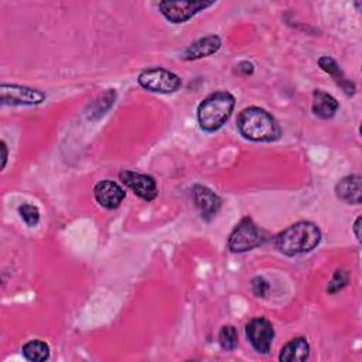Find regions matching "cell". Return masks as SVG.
<instances>
[{
	"label": "cell",
	"instance_id": "6da1fadb",
	"mask_svg": "<svg viewBox=\"0 0 362 362\" xmlns=\"http://www.w3.org/2000/svg\"><path fill=\"white\" fill-rule=\"evenodd\" d=\"M321 242L320 228L310 221H300L279 232L274 239V247L286 256L308 253Z\"/></svg>",
	"mask_w": 362,
	"mask_h": 362
},
{
	"label": "cell",
	"instance_id": "7a4b0ae2",
	"mask_svg": "<svg viewBox=\"0 0 362 362\" xmlns=\"http://www.w3.org/2000/svg\"><path fill=\"white\" fill-rule=\"evenodd\" d=\"M236 127L240 136L252 141H274L281 136L276 119L259 106L245 107L236 119Z\"/></svg>",
	"mask_w": 362,
	"mask_h": 362
},
{
	"label": "cell",
	"instance_id": "3957f363",
	"mask_svg": "<svg viewBox=\"0 0 362 362\" xmlns=\"http://www.w3.org/2000/svg\"><path fill=\"white\" fill-rule=\"evenodd\" d=\"M235 109V96L226 90H218L208 95L198 105L197 119L204 132L219 130L230 117Z\"/></svg>",
	"mask_w": 362,
	"mask_h": 362
},
{
	"label": "cell",
	"instance_id": "277c9868",
	"mask_svg": "<svg viewBox=\"0 0 362 362\" xmlns=\"http://www.w3.org/2000/svg\"><path fill=\"white\" fill-rule=\"evenodd\" d=\"M266 233L260 229L253 219L245 216L239 221V223L233 228L228 238V249L233 253L249 252L255 247L262 246L266 242Z\"/></svg>",
	"mask_w": 362,
	"mask_h": 362
},
{
	"label": "cell",
	"instance_id": "5b68a950",
	"mask_svg": "<svg viewBox=\"0 0 362 362\" xmlns=\"http://www.w3.org/2000/svg\"><path fill=\"white\" fill-rule=\"evenodd\" d=\"M137 82L141 88L154 93H173L182 85L181 78L161 66H153L141 71L137 76Z\"/></svg>",
	"mask_w": 362,
	"mask_h": 362
},
{
	"label": "cell",
	"instance_id": "8992f818",
	"mask_svg": "<svg viewBox=\"0 0 362 362\" xmlns=\"http://www.w3.org/2000/svg\"><path fill=\"white\" fill-rule=\"evenodd\" d=\"M215 1H160V13L173 24H181L197 13L214 6Z\"/></svg>",
	"mask_w": 362,
	"mask_h": 362
},
{
	"label": "cell",
	"instance_id": "52a82bcc",
	"mask_svg": "<svg viewBox=\"0 0 362 362\" xmlns=\"http://www.w3.org/2000/svg\"><path fill=\"white\" fill-rule=\"evenodd\" d=\"M0 100L1 105L13 106H34L41 105L45 100V93L40 89L21 86V85H8L1 83L0 86Z\"/></svg>",
	"mask_w": 362,
	"mask_h": 362
},
{
	"label": "cell",
	"instance_id": "ba28073f",
	"mask_svg": "<svg viewBox=\"0 0 362 362\" xmlns=\"http://www.w3.org/2000/svg\"><path fill=\"white\" fill-rule=\"evenodd\" d=\"M245 332L256 352L267 354L270 351L274 338V328L267 318L257 317L250 320L245 327Z\"/></svg>",
	"mask_w": 362,
	"mask_h": 362
},
{
	"label": "cell",
	"instance_id": "9c48e42d",
	"mask_svg": "<svg viewBox=\"0 0 362 362\" xmlns=\"http://www.w3.org/2000/svg\"><path fill=\"white\" fill-rule=\"evenodd\" d=\"M119 178L129 189H132L139 198L144 201H153L158 194L157 182L151 175L132 170H123L119 174Z\"/></svg>",
	"mask_w": 362,
	"mask_h": 362
},
{
	"label": "cell",
	"instance_id": "30bf717a",
	"mask_svg": "<svg viewBox=\"0 0 362 362\" xmlns=\"http://www.w3.org/2000/svg\"><path fill=\"white\" fill-rule=\"evenodd\" d=\"M192 201L199 211L202 219L206 222L214 219L222 206L221 197L211 188L199 184H195L192 187Z\"/></svg>",
	"mask_w": 362,
	"mask_h": 362
},
{
	"label": "cell",
	"instance_id": "8fae6325",
	"mask_svg": "<svg viewBox=\"0 0 362 362\" xmlns=\"http://www.w3.org/2000/svg\"><path fill=\"white\" fill-rule=\"evenodd\" d=\"M96 202L106 209H116L126 198L124 189L112 180H102L93 187Z\"/></svg>",
	"mask_w": 362,
	"mask_h": 362
},
{
	"label": "cell",
	"instance_id": "7c38bea8",
	"mask_svg": "<svg viewBox=\"0 0 362 362\" xmlns=\"http://www.w3.org/2000/svg\"><path fill=\"white\" fill-rule=\"evenodd\" d=\"M221 45H222V41L218 35H215V34L206 35V37H202V38L197 40L195 42L189 44L181 52V58L185 61L201 59V58H205V57H209V55L218 52Z\"/></svg>",
	"mask_w": 362,
	"mask_h": 362
},
{
	"label": "cell",
	"instance_id": "4fadbf2b",
	"mask_svg": "<svg viewBox=\"0 0 362 362\" xmlns=\"http://www.w3.org/2000/svg\"><path fill=\"white\" fill-rule=\"evenodd\" d=\"M317 62H318V66H320L324 72H327V74L334 79V82H335L348 96L355 95V90H356L355 83H354L351 79L346 78V75L342 72V69L339 68V65L337 64V61H335L332 57H329V55H321Z\"/></svg>",
	"mask_w": 362,
	"mask_h": 362
},
{
	"label": "cell",
	"instance_id": "5bb4252c",
	"mask_svg": "<svg viewBox=\"0 0 362 362\" xmlns=\"http://www.w3.org/2000/svg\"><path fill=\"white\" fill-rule=\"evenodd\" d=\"M361 175H346L339 180L335 185V195L346 202L359 205L362 201V191H361Z\"/></svg>",
	"mask_w": 362,
	"mask_h": 362
},
{
	"label": "cell",
	"instance_id": "9a60e30c",
	"mask_svg": "<svg viewBox=\"0 0 362 362\" xmlns=\"http://www.w3.org/2000/svg\"><path fill=\"white\" fill-rule=\"evenodd\" d=\"M338 107H339V103H338V100L332 95H329V93H327V92H324L321 89H315L313 92L311 112L317 117H320V119H331V117L335 116Z\"/></svg>",
	"mask_w": 362,
	"mask_h": 362
},
{
	"label": "cell",
	"instance_id": "2e32d148",
	"mask_svg": "<svg viewBox=\"0 0 362 362\" xmlns=\"http://www.w3.org/2000/svg\"><path fill=\"white\" fill-rule=\"evenodd\" d=\"M310 356V344L304 337H297L288 341L280 349L279 359L281 362H303Z\"/></svg>",
	"mask_w": 362,
	"mask_h": 362
},
{
	"label": "cell",
	"instance_id": "e0dca14e",
	"mask_svg": "<svg viewBox=\"0 0 362 362\" xmlns=\"http://www.w3.org/2000/svg\"><path fill=\"white\" fill-rule=\"evenodd\" d=\"M23 356L31 362H42L49 358V346L41 339H31L21 348Z\"/></svg>",
	"mask_w": 362,
	"mask_h": 362
},
{
	"label": "cell",
	"instance_id": "ac0fdd59",
	"mask_svg": "<svg viewBox=\"0 0 362 362\" xmlns=\"http://www.w3.org/2000/svg\"><path fill=\"white\" fill-rule=\"evenodd\" d=\"M218 342L223 351H233L238 346V331L233 325H222L218 332Z\"/></svg>",
	"mask_w": 362,
	"mask_h": 362
},
{
	"label": "cell",
	"instance_id": "d6986e66",
	"mask_svg": "<svg viewBox=\"0 0 362 362\" xmlns=\"http://www.w3.org/2000/svg\"><path fill=\"white\" fill-rule=\"evenodd\" d=\"M18 215L23 219V222L30 228L37 226L40 222V209L34 204H30V202L21 204L18 206Z\"/></svg>",
	"mask_w": 362,
	"mask_h": 362
},
{
	"label": "cell",
	"instance_id": "ffe728a7",
	"mask_svg": "<svg viewBox=\"0 0 362 362\" xmlns=\"http://www.w3.org/2000/svg\"><path fill=\"white\" fill-rule=\"evenodd\" d=\"M349 280H351V276H349V273L346 270H342V269L335 270L332 279L328 281L327 291L329 294H335V293L341 291L344 287H346Z\"/></svg>",
	"mask_w": 362,
	"mask_h": 362
},
{
	"label": "cell",
	"instance_id": "44dd1931",
	"mask_svg": "<svg viewBox=\"0 0 362 362\" xmlns=\"http://www.w3.org/2000/svg\"><path fill=\"white\" fill-rule=\"evenodd\" d=\"M250 286H252L253 294H255L256 297H262V298L266 297L267 293H269V290H270V286H269L267 280H264V279L260 277V276L255 277V279L252 280Z\"/></svg>",
	"mask_w": 362,
	"mask_h": 362
},
{
	"label": "cell",
	"instance_id": "7402d4cb",
	"mask_svg": "<svg viewBox=\"0 0 362 362\" xmlns=\"http://www.w3.org/2000/svg\"><path fill=\"white\" fill-rule=\"evenodd\" d=\"M255 72V65L249 61H240L233 66V74L239 76H249Z\"/></svg>",
	"mask_w": 362,
	"mask_h": 362
},
{
	"label": "cell",
	"instance_id": "603a6c76",
	"mask_svg": "<svg viewBox=\"0 0 362 362\" xmlns=\"http://www.w3.org/2000/svg\"><path fill=\"white\" fill-rule=\"evenodd\" d=\"M361 221H362V218H361V216H358V218L355 219L354 226H352V229H354V235H355L356 240H361V233H359V229H361Z\"/></svg>",
	"mask_w": 362,
	"mask_h": 362
},
{
	"label": "cell",
	"instance_id": "cb8c5ba5",
	"mask_svg": "<svg viewBox=\"0 0 362 362\" xmlns=\"http://www.w3.org/2000/svg\"><path fill=\"white\" fill-rule=\"evenodd\" d=\"M1 153H3V157H1V160H3L1 168H4V167H6V161H7V146H6L4 141H1Z\"/></svg>",
	"mask_w": 362,
	"mask_h": 362
}]
</instances>
